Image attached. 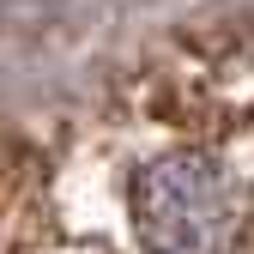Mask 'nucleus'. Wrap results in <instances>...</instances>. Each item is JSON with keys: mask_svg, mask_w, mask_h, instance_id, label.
Instances as JSON below:
<instances>
[{"mask_svg": "<svg viewBox=\"0 0 254 254\" xmlns=\"http://www.w3.org/2000/svg\"><path fill=\"white\" fill-rule=\"evenodd\" d=\"M133 218L151 248H230L242 236L248 194L206 151L157 157L133 176Z\"/></svg>", "mask_w": 254, "mask_h": 254, "instance_id": "1", "label": "nucleus"}]
</instances>
